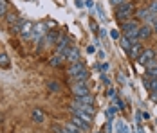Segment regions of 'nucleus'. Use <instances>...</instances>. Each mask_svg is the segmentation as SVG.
<instances>
[{"label": "nucleus", "instance_id": "1", "mask_svg": "<svg viewBox=\"0 0 157 133\" xmlns=\"http://www.w3.org/2000/svg\"><path fill=\"white\" fill-rule=\"evenodd\" d=\"M136 13V9H134V4H121V6H117L116 7V18L119 20V22H126V18H130V16Z\"/></svg>", "mask_w": 157, "mask_h": 133}, {"label": "nucleus", "instance_id": "2", "mask_svg": "<svg viewBox=\"0 0 157 133\" xmlns=\"http://www.w3.org/2000/svg\"><path fill=\"white\" fill-rule=\"evenodd\" d=\"M154 59H155V50H154V49H144L141 52V56L137 58V63L146 67V65H148L150 61H154Z\"/></svg>", "mask_w": 157, "mask_h": 133}, {"label": "nucleus", "instance_id": "3", "mask_svg": "<svg viewBox=\"0 0 157 133\" xmlns=\"http://www.w3.org/2000/svg\"><path fill=\"white\" fill-rule=\"evenodd\" d=\"M63 56H65V59H69V61H71V65H72V63L79 61V50L76 49V47H72V45H71V47L65 50V54H63Z\"/></svg>", "mask_w": 157, "mask_h": 133}, {"label": "nucleus", "instance_id": "4", "mask_svg": "<svg viewBox=\"0 0 157 133\" xmlns=\"http://www.w3.org/2000/svg\"><path fill=\"white\" fill-rule=\"evenodd\" d=\"M72 113H74V115H76V117L83 119V120H87V122H89V124H90V122H92V115H90V113H87V112H85V110H81V108H79V106H76V104H74V106H72Z\"/></svg>", "mask_w": 157, "mask_h": 133}, {"label": "nucleus", "instance_id": "5", "mask_svg": "<svg viewBox=\"0 0 157 133\" xmlns=\"http://www.w3.org/2000/svg\"><path fill=\"white\" fill-rule=\"evenodd\" d=\"M81 72H85V65H83L81 61L72 63V65H71V68H69V76H71V77H76V76H79Z\"/></svg>", "mask_w": 157, "mask_h": 133}, {"label": "nucleus", "instance_id": "6", "mask_svg": "<svg viewBox=\"0 0 157 133\" xmlns=\"http://www.w3.org/2000/svg\"><path fill=\"white\" fill-rule=\"evenodd\" d=\"M72 94H74V97L89 95V88H87V85H85V83H76V85L72 87Z\"/></svg>", "mask_w": 157, "mask_h": 133}, {"label": "nucleus", "instance_id": "7", "mask_svg": "<svg viewBox=\"0 0 157 133\" xmlns=\"http://www.w3.org/2000/svg\"><path fill=\"white\" fill-rule=\"evenodd\" d=\"M31 119L33 122H36V124H42L44 120H45V112L42 110V108H34L31 113Z\"/></svg>", "mask_w": 157, "mask_h": 133}, {"label": "nucleus", "instance_id": "8", "mask_svg": "<svg viewBox=\"0 0 157 133\" xmlns=\"http://www.w3.org/2000/svg\"><path fill=\"white\" fill-rule=\"evenodd\" d=\"M71 122H72V124H74V126H76V128H78L79 131H87V130H89V128H90V124H89V122H87V120H83V119L76 117V115H74V117L71 119Z\"/></svg>", "mask_w": 157, "mask_h": 133}, {"label": "nucleus", "instance_id": "9", "mask_svg": "<svg viewBox=\"0 0 157 133\" xmlns=\"http://www.w3.org/2000/svg\"><path fill=\"white\" fill-rule=\"evenodd\" d=\"M71 47V42H69V38L67 36H62L60 40H58V43H56V50H58V54H65V50Z\"/></svg>", "mask_w": 157, "mask_h": 133}, {"label": "nucleus", "instance_id": "10", "mask_svg": "<svg viewBox=\"0 0 157 133\" xmlns=\"http://www.w3.org/2000/svg\"><path fill=\"white\" fill-rule=\"evenodd\" d=\"M33 27H34V24H33V22H24V25H22V29H20L22 38H31Z\"/></svg>", "mask_w": 157, "mask_h": 133}, {"label": "nucleus", "instance_id": "11", "mask_svg": "<svg viewBox=\"0 0 157 133\" xmlns=\"http://www.w3.org/2000/svg\"><path fill=\"white\" fill-rule=\"evenodd\" d=\"M150 36H152V27H148V25L139 27V31H137V38L139 40H148Z\"/></svg>", "mask_w": 157, "mask_h": 133}, {"label": "nucleus", "instance_id": "12", "mask_svg": "<svg viewBox=\"0 0 157 133\" xmlns=\"http://www.w3.org/2000/svg\"><path fill=\"white\" fill-rule=\"evenodd\" d=\"M94 103V99H92V95L89 94V95H81V97H76V104L79 106H92Z\"/></svg>", "mask_w": 157, "mask_h": 133}, {"label": "nucleus", "instance_id": "13", "mask_svg": "<svg viewBox=\"0 0 157 133\" xmlns=\"http://www.w3.org/2000/svg\"><path fill=\"white\" fill-rule=\"evenodd\" d=\"M146 76H150L152 79H154V77H157V59L150 61V63L146 65Z\"/></svg>", "mask_w": 157, "mask_h": 133}, {"label": "nucleus", "instance_id": "14", "mask_svg": "<svg viewBox=\"0 0 157 133\" xmlns=\"http://www.w3.org/2000/svg\"><path fill=\"white\" fill-rule=\"evenodd\" d=\"M44 34H45V27L42 24H38V25H34V31H33L31 38L33 40H40V36H44Z\"/></svg>", "mask_w": 157, "mask_h": 133}, {"label": "nucleus", "instance_id": "15", "mask_svg": "<svg viewBox=\"0 0 157 133\" xmlns=\"http://www.w3.org/2000/svg\"><path fill=\"white\" fill-rule=\"evenodd\" d=\"M141 52H143V45H141V43H134L128 54H130L132 58H136V59H137L139 56H141Z\"/></svg>", "mask_w": 157, "mask_h": 133}, {"label": "nucleus", "instance_id": "16", "mask_svg": "<svg viewBox=\"0 0 157 133\" xmlns=\"http://www.w3.org/2000/svg\"><path fill=\"white\" fill-rule=\"evenodd\" d=\"M119 45H121V49H123L125 52H130V49H132V45L134 43H132L126 36H121V38H119Z\"/></svg>", "mask_w": 157, "mask_h": 133}, {"label": "nucleus", "instance_id": "17", "mask_svg": "<svg viewBox=\"0 0 157 133\" xmlns=\"http://www.w3.org/2000/svg\"><path fill=\"white\" fill-rule=\"evenodd\" d=\"M63 59H65L63 54H56V56L51 58V65H52V67H60V65L63 63Z\"/></svg>", "mask_w": 157, "mask_h": 133}, {"label": "nucleus", "instance_id": "18", "mask_svg": "<svg viewBox=\"0 0 157 133\" xmlns=\"http://www.w3.org/2000/svg\"><path fill=\"white\" fill-rule=\"evenodd\" d=\"M11 63H9V56L6 54V52H0V67L2 68H7Z\"/></svg>", "mask_w": 157, "mask_h": 133}, {"label": "nucleus", "instance_id": "19", "mask_svg": "<svg viewBox=\"0 0 157 133\" xmlns=\"http://www.w3.org/2000/svg\"><path fill=\"white\" fill-rule=\"evenodd\" d=\"M47 88H49V92H52V94H54V92H60L62 87H60V83H56V81H49Z\"/></svg>", "mask_w": 157, "mask_h": 133}, {"label": "nucleus", "instance_id": "20", "mask_svg": "<svg viewBox=\"0 0 157 133\" xmlns=\"http://www.w3.org/2000/svg\"><path fill=\"white\" fill-rule=\"evenodd\" d=\"M87 79H89V72H87V70H85V72H81L79 76H76V77H74V81H76V83H85Z\"/></svg>", "mask_w": 157, "mask_h": 133}, {"label": "nucleus", "instance_id": "21", "mask_svg": "<svg viewBox=\"0 0 157 133\" xmlns=\"http://www.w3.org/2000/svg\"><path fill=\"white\" fill-rule=\"evenodd\" d=\"M7 13V2L6 0H0V16H4Z\"/></svg>", "mask_w": 157, "mask_h": 133}, {"label": "nucleus", "instance_id": "22", "mask_svg": "<svg viewBox=\"0 0 157 133\" xmlns=\"http://www.w3.org/2000/svg\"><path fill=\"white\" fill-rule=\"evenodd\" d=\"M148 11H150L152 15H157V0L150 2V6H148Z\"/></svg>", "mask_w": 157, "mask_h": 133}, {"label": "nucleus", "instance_id": "23", "mask_svg": "<svg viewBox=\"0 0 157 133\" xmlns=\"http://www.w3.org/2000/svg\"><path fill=\"white\" fill-rule=\"evenodd\" d=\"M110 38H112V40H119V38H121L119 31H117V29H112V31H110Z\"/></svg>", "mask_w": 157, "mask_h": 133}, {"label": "nucleus", "instance_id": "24", "mask_svg": "<svg viewBox=\"0 0 157 133\" xmlns=\"http://www.w3.org/2000/svg\"><path fill=\"white\" fill-rule=\"evenodd\" d=\"M150 92H157V77L150 81Z\"/></svg>", "mask_w": 157, "mask_h": 133}, {"label": "nucleus", "instance_id": "25", "mask_svg": "<svg viewBox=\"0 0 157 133\" xmlns=\"http://www.w3.org/2000/svg\"><path fill=\"white\" fill-rule=\"evenodd\" d=\"M49 43H52V42H54V40H58V32H49Z\"/></svg>", "mask_w": 157, "mask_h": 133}, {"label": "nucleus", "instance_id": "26", "mask_svg": "<svg viewBox=\"0 0 157 133\" xmlns=\"http://www.w3.org/2000/svg\"><path fill=\"white\" fill-rule=\"evenodd\" d=\"M7 22H9V24H13V22H18V18H16L13 13H9V15H7Z\"/></svg>", "mask_w": 157, "mask_h": 133}, {"label": "nucleus", "instance_id": "27", "mask_svg": "<svg viewBox=\"0 0 157 133\" xmlns=\"http://www.w3.org/2000/svg\"><path fill=\"white\" fill-rule=\"evenodd\" d=\"M126 0H110V4H112V6H116V7H117V6H121V4H125Z\"/></svg>", "mask_w": 157, "mask_h": 133}, {"label": "nucleus", "instance_id": "28", "mask_svg": "<svg viewBox=\"0 0 157 133\" xmlns=\"http://www.w3.org/2000/svg\"><path fill=\"white\" fill-rule=\"evenodd\" d=\"M152 31L157 32V16H154V20H152Z\"/></svg>", "mask_w": 157, "mask_h": 133}, {"label": "nucleus", "instance_id": "29", "mask_svg": "<svg viewBox=\"0 0 157 133\" xmlns=\"http://www.w3.org/2000/svg\"><path fill=\"white\" fill-rule=\"evenodd\" d=\"M116 112H117V110H116V108H110V110H109V117H112V115H114V113H116Z\"/></svg>", "mask_w": 157, "mask_h": 133}, {"label": "nucleus", "instance_id": "30", "mask_svg": "<svg viewBox=\"0 0 157 133\" xmlns=\"http://www.w3.org/2000/svg\"><path fill=\"white\" fill-rule=\"evenodd\" d=\"M150 97H152V101H157V92H152Z\"/></svg>", "mask_w": 157, "mask_h": 133}, {"label": "nucleus", "instance_id": "31", "mask_svg": "<svg viewBox=\"0 0 157 133\" xmlns=\"http://www.w3.org/2000/svg\"><path fill=\"white\" fill-rule=\"evenodd\" d=\"M137 133H144V131H143V130H141V128H139V131H137Z\"/></svg>", "mask_w": 157, "mask_h": 133}, {"label": "nucleus", "instance_id": "32", "mask_svg": "<svg viewBox=\"0 0 157 133\" xmlns=\"http://www.w3.org/2000/svg\"><path fill=\"white\" fill-rule=\"evenodd\" d=\"M155 58H157V52H155Z\"/></svg>", "mask_w": 157, "mask_h": 133}]
</instances>
